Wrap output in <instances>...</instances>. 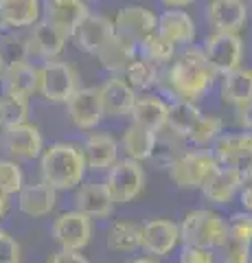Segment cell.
I'll use <instances>...</instances> for the list:
<instances>
[{
    "label": "cell",
    "instance_id": "21",
    "mask_svg": "<svg viewBox=\"0 0 252 263\" xmlns=\"http://www.w3.org/2000/svg\"><path fill=\"white\" fill-rule=\"evenodd\" d=\"M18 197V209L27 217H48L57 206V191L46 182H31L20 189Z\"/></svg>",
    "mask_w": 252,
    "mask_h": 263
},
{
    "label": "cell",
    "instance_id": "42",
    "mask_svg": "<svg viewBox=\"0 0 252 263\" xmlns=\"http://www.w3.org/2000/svg\"><path fill=\"white\" fill-rule=\"evenodd\" d=\"M9 259H22L20 257V243L11 233H7L5 228H0V261H9Z\"/></svg>",
    "mask_w": 252,
    "mask_h": 263
},
{
    "label": "cell",
    "instance_id": "8",
    "mask_svg": "<svg viewBox=\"0 0 252 263\" xmlns=\"http://www.w3.org/2000/svg\"><path fill=\"white\" fill-rule=\"evenodd\" d=\"M77 70L75 66L62 60H48L40 66V90L48 103H68V99L77 90Z\"/></svg>",
    "mask_w": 252,
    "mask_h": 263
},
{
    "label": "cell",
    "instance_id": "49",
    "mask_svg": "<svg viewBox=\"0 0 252 263\" xmlns=\"http://www.w3.org/2000/svg\"><path fill=\"white\" fill-rule=\"evenodd\" d=\"M3 72H5V66H3V62H0V79H3Z\"/></svg>",
    "mask_w": 252,
    "mask_h": 263
},
{
    "label": "cell",
    "instance_id": "3",
    "mask_svg": "<svg viewBox=\"0 0 252 263\" xmlns=\"http://www.w3.org/2000/svg\"><path fill=\"white\" fill-rule=\"evenodd\" d=\"M180 239L189 246H202L208 250H222L230 241L228 219L213 209H191L180 219Z\"/></svg>",
    "mask_w": 252,
    "mask_h": 263
},
{
    "label": "cell",
    "instance_id": "1",
    "mask_svg": "<svg viewBox=\"0 0 252 263\" xmlns=\"http://www.w3.org/2000/svg\"><path fill=\"white\" fill-rule=\"evenodd\" d=\"M215 77V70L208 66L202 48L186 46L184 53L173 60V64L165 72V84L176 99L195 103L210 92Z\"/></svg>",
    "mask_w": 252,
    "mask_h": 263
},
{
    "label": "cell",
    "instance_id": "33",
    "mask_svg": "<svg viewBox=\"0 0 252 263\" xmlns=\"http://www.w3.org/2000/svg\"><path fill=\"white\" fill-rule=\"evenodd\" d=\"M121 77H123L127 84L136 90V92H138V90H149V88H153L160 81L158 66H153L151 62L143 60L141 55H138L136 60L127 66Z\"/></svg>",
    "mask_w": 252,
    "mask_h": 263
},
{
    "label": "cell",
    "instance_id": "31",
    "mask_svg": "<svg viewBox=\"0 0 252 263\" xmlns=\"http://www.w3.org/2000/svg\"><path fill=\"white\" fill-rule=\"evenodd\" d=\"M202 119V110L195 103L180 101L173 99V103H169V114H167V129H171L173 134L182 136L184 141L189 138L191 129L195 127V123Z\"/></svg>",
    "mask_w": 252,
    "mask_h": 263
},
{
    "label": "cell",
    "instance_id": "35",
    "mask_svg": "<svg viewBox=\"0 0 252 263\" xmlns=\"http://www.w3.org/2000/svg\"><path fill=\"white\" fill-rule=\"evenodd\" d=\"M138 55H141L143 60L151 62L153 66H165L176 60V44L169 42L165 35H160L156 31L151 37H147L138 46Z\"/></svg>",
    "mask_w": 252,
    "mask_h": 263
},
{
    "label": "cell",
    "instance_id": "28",
    "mask_svg": "<svg viewBox=\"0 0 252 263\" xmlns=\"http://www.w3.org/2000/svg\"><path fill=\"white\" fill-rule=\"evenodd\" d=\"M121 149L129 160H149L153 156V149H156V134L132 123L129 127H125L123 136H121Z\"/></svg>",
    "mask_w": 252,
    "mask_h": 263
},
{
    "label": "cell",
    "instance_id": "5",
    "mask_svg": "<svg viewBox=\"0 0 252 263\" xmlns=\"http://www.w3.org/2000/svg\"><path fill=\"white\" fill-rule=\"evenodd\" d=\"M103 186L108 189L112 202L117 204H129L134 202L145 189V169L141 162L119 158L114 167L105 171Z\"/></svg>",
    "mask_w": 252,
    "mask_h": 263
},
{
    "label": "cell",
    "instance_id": "29",
    "mask_svg": "<svg viewBox=\"0 0 252 263\" xmlns=\"http://www.w3.org/2000/svg\"><path fill=\"white\" fill-rule=\"evenodd\" d=\"M3 90H11L22 97H31L40 90V66L31 62H24L11 68H5L3 72Z\"/></svg>",
    "mask_w": 252,
    "mask_h": 263
},
{
    "label": "cell",
    "instance_id": "41",
    "mask_svg": "<svg viewBox=\"0 0 252 263\" xmlns=\"http://www.w3.org/2000/svg\"><path fill=\"white\" fill-rule=\"evenodd\" d=\"M217 263H252V248L237 241H228L222 248V257Z\"/></svg>",
    "mask_w": 252,
    "mask_h": 263
},
{
    "label": "cell",
    "instance_id": "15",
    "mask_svg": "<svg viewBox=\"0 0 252 263\" xmlns=\"http://www.w3.org/2000/svg\"><path fill=\"white\" fill-rule=\"evenodd\" d=\"M112 37H114V24L110 18L99 13H90L70 35L79 51L88 55H96Z\"/></svg>",
    "mask_w": 252,
    "mask_h": 263
},
{
    "label": "cell",
    "instance_id": "40",
    "mask_svg": "<svg viewBox=\"0 0 252 263\" xmlns=\"http://www.w3.org/2000/svg\"><path fill=\"white\" fill-rule=\"evenodd\" d=\"M178 263H217V252L202 248V246L182 243L178 252Z\"/></svg>",
    "mask_w": 252,
    "mask_h": 263
},
{
    "label": "cell",
    "instance_id": "24",
    "mask_svg": "<svg viewBox=\"0 0 252 263\" xmlns=\"http://www.w3.org/2000/svg\"><path fill=\"white\" fill-rule=\"evenodd\" d=\"M158 33L165 35L169 42L176 46H191L195 40V22L186 11L182 9H167L158 15Z\"/></svg>",
    "mask_w": 252,
    "mask_h": 263
},
{
    "label": "cell",
    "instance_id": "37",
    "mask_svg": "<svg viewBox=\"0 0 252 263\" xmlns=\"http://www.w3.org/2000/svg\"><path fill=\"white\" fill-rule=\"evenodd\" d=\"M224 134V121L219 117H210V114H202V119L195 123V127L191 129L186 143H191L193 147H204L215 143L219 136Z\"/></svg>",
    "mask_w": 252,
    "mask_h": 263
},
{
    "label": "cell",
    "instance_id": "16",
    "mask_svg": "<svg viewBox=\"0 0 252 263\" xmlns=\"http://www.w3.org/2000/svg\"><path fill=\"white\" fill-rule=\"evenodd\" d=\"M42 13L44 20L55 24L70 37L79 24L90 15V9L86 0H42Z\"/></svg>",
    "mask_w": 252,
    "mask_h": 263
},
{
    "label": "cell",
    "instance_id": "18",
    "mask_svg": "<svg viewBox=\"0 0 252 263\" xmlns=\"http://www.w3.org/2000/svg\"><path fill=\"white\" fill-rule=\"evenodd\" d=\"M206 20L215 33H237L248 20V7L243 0H208Z\"/></svg>",
    "mask_w": 252,
    "mask_h": 263
},
{
    "label": "cell",
    "instance_id": "14",
    "mask_svg": "<svg viewBox=\"0 0 252 263\" xmlns=\"http://www.w3.org/2000/svg\"><path fill=\"white\" fill-rule=\"evenodd\" d=\"M68 117L77 129H94L103 121L99 88H77L68 99Z\"/></svg>",
    "mask_w": 252,
    "mask_h": 263
},
{
    "label": "cell",
    "instance_id": "43",
    "mask_svg": "<svg viewBox=\"0 0 252 263\" xmlns=\"http://www.w3.org/2000/svg\"><path fill=\"white\" fill-rule=\"evenodd\" d=\"M46 263H90V259L84 252H75V250H55L48 254Z\"/></svg>",
    "mask_w": 252,
    "mask_h": 263
},
{
    "label": "cell",
    "instance_id": "23",
    "mask_svg": "<svg viewBox=\"0 0 252 263\" xmlns=\"http://www.w3.org/2000/svg\"><path fill=\"white\" fill-rule=\"evenodd\" d=\"M42 20V0H0V29H24Z\"/></svg>",
    "mask_w": 252,
    "mask_h": 263
},
{
    "label": "cell",
    "instance_id": "22",
    "mask_svg": "<svg viewBox=\"0 0 252 263\" xmlns=\"http://www.w3.org/2000/svg\"><path fill=\"white\" fill-rule=\"evenodd\" d=\"M75 211L90 219H105L114 211V202L103 182H84L75 189Z\"/></svg>",
    "mask_w": 252,
    "mask_h": 263
},
{
    "label": "cell",
    "instance_id": "11",
    "mask_svg": "<svg viewBox=\"0 0 252 263\" xmlns=\"http://www.w3.org/2000/svg\"><path fill=\"white\" fill-rule=\"evenodd\" d=\"M178 246H182L180 239V228L171 219H147L143 224V239H141V250L153 259L169 257Z\"/></svg>",
    "mask_w": 252,
    "mask_h": 263
},
{
    "label": "cell",
    "instance_id": "52",
    "mask_svg": "<svg viewBox=\"0 0 252 263\" xmlns=\"http://www.w3.org/2000/svg\"><path fill=\"white\" fill-rule=\"evenodd\" d=\"M250 132H252V129H250Z\"/></svg>",
    "mask_w": 252,
    "mask_h": 263
},
{
    "label": "cell",
    "instance_id": "46",
    "mask_svg": "<svg viewBox=\"0 0 252 263\" xmlns=\"http://www.w3.org/2000/svg\"><path fill=\"white\" fill-rule=\"evenodd\" d=\"M7 211H9V195L0 191V219L7 215Z\"/></svg>",
    "mask_w": 252,
    "mask_h": 263
},
{
    "label": "cell",
    "instance_id": "10",
    "mask_svg": "<svg viewBox=\"0 0 252 263\" xmlns=\"http://www.w3.org/2000/svg\"><path fill=\"white\" fill-rule=\"evenodd\" d=\"M213 156L222 167L239 169L243 178L252 171V132L222 134L213 143Z\"/></svg>",
    "mask_w": 252,
    "mask_h": 263
},
{
    "label": "cell",
    "instance_id": "2",
    "mask_svg": "<svg viewBox=\"0 0 252 263\" xmlns=\"http://www.w3.org/2000/svg\"><path fill=\"white\" fill-rule=\"evenodd\" d=\"M86 160L81 145L75 143H53L44 147L40 156V174L42 182L53 186L55 191H72L84 184Z\"/></svg>",
    "mask_w": 252,
    "mask_h": 263
},
{
    "label": "cell",
    "instance_id": "13",
    "mask_svg": "<svg viewBox=\"0 0 252 263\" xmlns=\"http://www.w3.org/2000/svg\"><path fill=\"white\" fill-rule=\"evenodd\" d=\"M243 182H246V178H243V174L239 169L222 167V164H219L200 191H202V197H204L208 204L226 206V204H230L235 197L239 195Z\"/></svg>",
    "mask_w": 252,
    "mask_h": 263
},
{
    "label": "cell",
    "instance_id": "20",
    "mask_svg": "<svg viewBox=\"0 0 252 263\" xmlns=\"http://www.w3.org/2000/svg\"><path fill=\"white\" fill-rule=\"evenodd\" d=\"M81 154L88 171H108L119 160V143L105 132H94L81 145Z\"/></svg>",
    "mask_w": 252,
    "mask_h": 263
},
{
    "label": "cell",
    "instance_id": "6",
    "mask_svg": "<svg viewBox=\"0 0 252 263\" xmlns=\"http://www.w3.org/2000/svg\"><path fill=\"white\" fill-rule=\"evenodd\" d=\"M202 53H204L208 66L215 70V75H228V72L241 68L243 55V40L239 33H210L202 42Z\"/></svg>",
    "mask_w": 252,
    "mask_h": 263
},
{
    "label": "cell",
    "instance_id": "7",
    "mask_svg": "<svg viewBox=\"0 0 252 263\" xmlns=\"http://www.w3.org/2000/svg\"><path fill=\"white\" fill-rule=\"evenodd\" d=\"M94 226L92 219L79 211H64L51 224V237L60 250L84 252L92 241Z\"/></svg>",
    "mask_w": 252,
    "mask_h": 263
},
{
    "label": "cell",
    "instance_id": "25",
    "mask_svg": "<svg viewBox=\"0 0 252 263\" xmlns=\"http://www.w3.org/2000/svg\"><path fill=\"white\" fill-rule=\"evenodd\" d=\"M143 239V224L134 219H114L105 233V243L112 252L119 254H132L141 250Z\"/></svg>",
    "mask_w": 252,
    "mask_h": 263
},
{
    "label": "cell",
    "instance_id": "4",
    "mask_svg": "<svg viewBox=\"0 0 252 263\" xmlns=\"http://www.w3.org/2000/svg\"><path fill=\"white\" fill-rule=\"evenodd\" d=\"M219 167L213 152L208 149H186L169 164V178L182 191H200L206 180Z\"/></svg>",
    "mask_w": 252,
    "mask_h": 263
},
{
    "label": "cell",
    "instance_id": "34",
    "mask_svg": "<svg viewBox=\"0 0 252 263\" xmlns=\"http://www.w3.org/2000/svg\"><path fill=\"white\" fill-rule=\"evenodd\" d=\"M186 145L189 143H186L182 136H178L171 129L165 127L156 134V149H153L151 158L156 160V164H160V167H169L182 152H186Z\"/></svg>",
    "mask_w": 252,
    "mask_h": 263
},
{
    "label": "cell",
    "instance_id": "12",
    "mask_svg": "<svg viewBox=\"0 0 252 263\" xmlns=\"http://www.w3.org/2000/svg\"><path fill=\"white\" fill-rule=\"evenodd\" d=\"M3 147L11 160H35L44 152L42 132L33 123L3 127Z\"/></svg>",
    "mask_w": 252,
    "mask_h": 263
},
{
    "label": "cell",
    "instance_id": "27",
    "mask_svg": "<svg viewBox=\"0 0 252 263\" xmlns=\"http://www.w3.org/2000/svg\"><path fill=\"white\" fill-rule=\"evenodd\" d=\"M96 57H99L101 68L112 72L114 77H121L123 70L138 57V48L132 42H127V40L119 37L114 33V37H112L110 42L96 53Z\"/></svg>",
    "mask_w": 252,
    "mask_h": 263
},
{
    "label": "cell",
    "instance_id": "36",
    "mask_svg": "<svg viewBox=\"0 0 252 263\" xmlns=\"http://www.w3.org/2000/svg\"><path fill=\"white\" fill-rule=\"evenodd\" d=\"M29 44L27 37H20L11 31H3L0 33V62H3L5 68H11V66H18L29 62Z\"/></svg>",
    "mask_w": 252,
    "mask_h": 263
},
{
    "label": "cell",
    "instance_id": "9",
    "mask_svg": "<svg viewBox=\"0 0 252 263\" xmlns=\"http://www.w3.org/2000/svg\"><path fill=\"white\" fill-rule=\"evenodd\" d=\"M112 24H114L117 35L132 42L136 48L158 31L156 13H151L147 7H141V5H127L123 9H119Z\"/></svg>",
    "mask_w": 252,
    "mask_h": 263
},
{
    "label": "cell",
    "instance_id": "45",
    "mask_svg": "<svg viewBox=\"0 0 252 263\" xmlns=\"http://www.w3.org/2000/svg\"><path fill=\"white\" fill-rule=\"evenodd\" d=\"M165 7H169V9H182V7H189L193 5L195 0H160Z\"/></svg>",
    "mask_w": 252,
    "mask_h": 263
},
{
    "label": "cell",
    "instance_id": "44",
    "mask_svg": "<svg viewBox=\"0 0 252 263\" xmlns=\"http://www.w3.org/2000/svg\"><path fill=\"white\" fill-rule=\"evenodd\" d=\"M239 202H241L243 211L252 213V180H246V182H243L241 191H239Z\"/></svg>",
    "mask_w": 252,
    "mask_h": 263
},
{
    "label": "cell",
    "instance_id": "30",
    "mask_svg": "<svg viewBox=\"0 0 252 263\" xmlns=\"http://www.w3.org/2000/svg\"><path fill=\"white\" fill-rule=\"evenodd\" d=\"M222 99L235 108L252 103V68H237L224 75L222 79Z\"/></svg>",
    "mask_w": 252,
    "mask_h": 263
},
{
    "label": "cell",
    "instance_id": "48",
    "mask_svg": "<svg viewBox=\"0 0 252 263\" xmlns=\"http://www.w3.org/2000/svg\"><path fill=\"white\" fill-rule=\"evenodd\" d=\"M0 263H22V259H9V261H0Z\"/></svg>",
    "mask_w": 252,
    "mask_h": 263
},
{
    "label": "cell",
    "instance_id": "51",
    "mask_svg": "<svg viewBox=\"0 0 252 263\" xmlns=\"http://www.w3.org/2000/svg\"><path fill=\"white\" fill-rule=\"evenodd\" d=\"M0 129H3V125H0Z\"/></svg>",
    "mask_w": 252,
    "mask_h": 263
},
{
    "label": "cell",
    "instance_id": "32",
    "mask_svg": "<svg viewBox=\"0 0 252 263\" xmlns=\"http://www.w3.org/2000/svg\"><path fill=\"white\" fill-rule=\"evenodd\" d=\"M22 123H29V97L3 90L0 92V125L13 127Z\"/></svg>",
    "mask_w": 252,
    "mask_h": 263
},
{
    "label": "cell",
    "instance_id": "38",
    "mask_svg": "<svg viewBox=\"0 0 252 263\" xmlns=\"http://www.w3.org/2000/svg\"><path fill=\"white\" fill-rule=\"evenodd\" d=\"M24 184H27L24 182V171L18 164V160L0 158V191L11 197L18 195Z\"/></svg>",
    "mask_w": 252,
    "mask_h": 263
},
{
    "label": "cell",
    "instance_id": "17",
    "mask_svg": "<svg viewBox=\"0 0 252 263\" xmlns=\"http://www.w3.org/2000/svg\"><path fill=\"white\" fill-rule=\"evenodd\" d=\"M66 42H68L66 33L60 31L55 24H51L44 18L33 24L31 35L27 37L29 55H37V57H42L44 62L57 60V57L62 55V51L66 48Z\"/></svg>",
    "mask_w": 252,
    "mask_h": 263
},
{
    "label": "cell",
    "instance_id": "19",
    "mask_svg": "<svg viewBox=\"0 0 252 263\" xmlns=\"http://www.w3.org/2000/svg\"><path fill=\"white\" fill-rule=\"evenodd\" d=\"M101 105H103V117H129L132 108L136 103V90L127 84L123 77H110L99 88Z\"/></svg>",
    "mask_w": 252,
    "mask_h": 263
},
{
    "label": "cell",
    "instance_id": "47",
    "mask_svg": "<svg viewBox=\"0 0 252 263\" xmlns=\"http://www.w3.org/2000/svg\"><path fill=\"white\" fill-rule=\"evenodd\" d=\"M127 263H160V261H158V259H153V257H147V254H145V257H136V259L127 261Z\"/></svg>",
    "mask_w": 252,
    "mask_h": 263
},
{
    "label": "cell",
    "instance_id": "39",
    "mask_svg": "<svg viewBox=\"0 0 252 263\" xmlns=\"http://www.w3.org/2000/svg\"><path fill=\"white\" fill-rule=\"evenodd\" d=\"M228 235L230 241H237L252 248V213L237 211L228 217Z\"/></svg>",
    "mask_w": 252,
    "mask_h": 263
},
{
    "label": "cell",
    "instance_id": "26",
    "mask_svg": "<svg viewBox=\"0 0 252 263\" xmlns=\"http://www.w3.org/2000/svg\"><path fill=\"white\" fill-rule=\"evenodd\" d=\"M167 114H169V103H165L160 97H141L136 99L132 108V123L141 125L145 129L158 134L167 127Z\"/></svg>",
    "mask_w": 252,
    "mask_h": 263
},
{
    "label": "cell",
    "instance_id": "50",
    "mask_svg": "<svg viewBox=\"0 0 252 263\" xmlns=\"http://www.w3.org/2000/svg\"><path fill=\"white\" fill-rule=\"evenodd\" d=\"M246 180H252V171H250V174H246Z\"/></svg>",
    "mask_w": 252,
    "mask_h": 263
}]
</instances>
